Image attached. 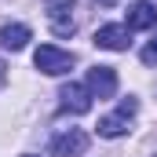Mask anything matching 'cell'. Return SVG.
<instances>
[{"label": "cell", "mask_w": 157, "mask_h": 157, "mask_svg": "<svg viewBox=\"0 0 157 157\" xmlns=\"http://www.w3.org/2000/svg\"><path fill=\"white\" fill-rule=\"evenodd\" d=\"M88 91H91L95 99H110V95L117 91V70H113V66H95V70H88Z\"/></svg>", "instance_id": "cell-5"}, {"label": "cell", "mask_w": 157, "mask_h": 157, "mask_svg": "<svg viewBox=\"0 0 157 157\" xmlns=\"http://www.w3.org/2000/svg\"><path fill=\"white\" fill-rule=\"evenodd\" d=\"M157 26V7L150 0H135L128 7V29H154Z\"/></svg>", "instance_id": "cell-8"}, {"label": "cell", "mask_w": 157, "mask_h": 157, "mask_svg": "<svg viewBox=\"0 0 157 157\" xmlns=\"http://www.w3.org/2000/svg\"><path fill=\"white\" fill-rule=\"evenodd\" d=\"M143 59H146V62H157V37H154V44L143 51Z\"/></svg>", "instance_id": "cell-10"}, {"label": "cell", "mask_w": 157, "mask_h": 157, "mask_svg": "<svg viewBox=\"0 0 157 157\" xmlns=\"http://www.w3.org/2000/svg\"><path fill=\"white\" fill-rule=\"evenodd\" d=\"M59 99H62V110H70V113H88V110H91V91H88V84H66Z\"/></svg>", "instance_id": "cell-6"}, {"label": "cell", "mask_w": 157, "mask_h": 157, "mask_svg": "<svg viewBox=\"0 0 157 157\" xmlns=\"http://www.w3.org/2000/svg\"><path fill=\"white\" fill-rule=\"evenodd\" d=\"M84 150H88V132H80V128H70V132L51 139V154L55 157H80Z\"/></svg>", "instance_id": "cell-4"}, {"label": "cell", "mask_w": 157, "mask_h": 157, "mask_svg": "<svg viewBox=\"0 0 157 157\" xmlns=\"http://www.w3.org/2000/svg\"><path fill=\"white\" fill-rule=\"evenodd\" d=\"M73 51H62V48H55V44H40L37 51H33V66H37L40 73H48V77H62V73H70L73 70Z\"/></svg>", "instance_id": "cell-1"}, {"label": "cell", "mask_w": 157, "mask_h": 157, "mask_svg": "<svg viewBox=\"0 0 157 157\" xmlns=\"http://www.w3.org/2000/svg\"><path fill=\"white\" fill-rule=\"evenodd\" d=\"M95 44L106 48V51H128V26H102L95 29Z\"/></svg>", "instance_id": "cell-7"}, {"label": "cell", "mask_w": 157, "mask_h": 157, "mask_svg": "<svg viewBox=\"0 0 157 157\" xmlns=\"http://www.w3.org/2000/svg\"><path fill=\"white\" fill-rule=\"evenodd\" d=\"M29 26H22V22H11V26H4L0 29V44L7 48V51H22L26 44H29Z\"/></svg>", "instance_id": "cell-9"}, {"label": "cell", "mask_w": 157, "mask_h": 157, "mask_svg": "<svg viewBox=\"0 0 157 157\" xmlns=\"http://www.w3.org/2000/svg\"><path fill=\"white\" fill-rule=\"evenodd\" d=\"M139 113V102L128 95V99H121V106H117V113H110V117H102L99 121V135L102 139H121L124 132H128V121Z\"/></svg>", "instance_id": "cell-2"}, {"label": "cell", "mask_w": 157, "mask_h": 157, "mask_svg": "<svg viewBox=\"0 0 157 157\" xmlns=\"http://www.w3.org/2000/svg\"><path fill=\"white\" fill-rule=\"evenodd\" d=\"M95 4H102V7H110V4H117V0H95Z\"/></svg>", "instance_id": "cell-11"}, {"label": "cell", "mask_w": 157, "mask_h": 157, "mask_svg": "<svg viewBox=\"0 0 157 157\" xmlns=\"http://www.w3.org/2000/svg\"><path fill=\"white\" fill-rule=\"evenodd\" d=\"M26 157H33V154H26Z\"/></svg>", "instance_id": "cell-12"}, {"label": "cell", "mask_w": 157, "mask_h": 157, "mask_svg": "<svg viewBox=\"0 0 157 157\" xmlns=\"http://www.w3.org/2000/svg\"><path fill=\"white\" fill-rule=\"evenodd\" d=\"M48 22L55 37H70L77 29V15H73V0H51L48 7Z\"/></svg>", "instance_id": "cell-3"}]
</instances>
